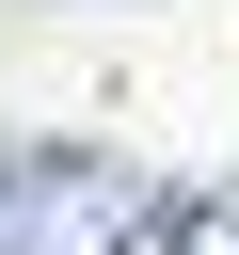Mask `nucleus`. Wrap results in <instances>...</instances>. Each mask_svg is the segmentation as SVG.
<instances>
[{"instance_id": "f257e3e1", "label": "nucleus", "mask_w": 239, "mask_h": 255, "mask_svg": "<svg viewBox=\"0 0 239 255\" xmlns=\"http://www.w3.org/2000/svg\"><path fill=\"white\" fill-rule=\"evenodd\" d=\"M159 191L127 143H0V255H143Z\"/></svg>"}, {"instance_id": "f03ea898", "label": "nucleus", "mask_w": 239, "mask_h": 255, "mask_svg": "<svg viewBox=\"0 0 239 255\" xmlns=\"http://www.w3.org/2000/svg\"><path fill=\"white\" fill-rule=\"evenodd\" d=\"M159 255H239V175H207V191H175L159 223H143Z\"/></svg>"}]
</instances>
